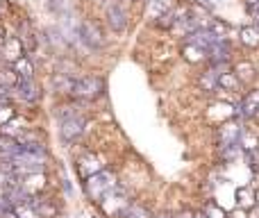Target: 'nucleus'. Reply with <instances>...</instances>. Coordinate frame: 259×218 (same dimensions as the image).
Segmentation results:
<instances>
[{"instance_id": "obj_1", "label": "nucleus", "mask_w": 259, "mask_h": 218, "mask_svg": "<svg viewBox=\"0 0 259 218\" xmlns=\"http://www.w3.org/2000/svg\"><path fill=\"white\" fill-rule=\"evenodd\" d=\"M116 184H118L116 173H114L112 168H103L100 173L87 178L84 182H82V189H84V196L89 198V202H94V205L98 207L100 200H103V198L107 196V193L112 191Z\"/></svg>"}, {"instance_id": "obj_2", "label": "nucleus", "mask_w": 259, "mask_h": 218, "mask_svg": "<svg viewBox=\"0 0 259 218\" xmlns=\"http://www.w3.org/2000/svg\"><path fill=\"white\" fill-rule=\"evenodd\" d=\"M132 205H134V200H132V196H130L127 187L118 182L116 187H114L112 191L103 198V200H100L98 207L107 218H123Z\"/></svg>"}, {"instance_id": "obj_3", "label": "nucleus", "mask_w": 259, "mask_h": 218, "mask_svg": "<svg viewBox=\"0 0 259 218\" xmlns=\"http://www.w3.org/2000/svg\"><path fill=\"white\" fill-rule=\"evenodd\" d=\"M105 94V80L100 75H84L77 77L73 86V98L80 100H98Z\"/></svg>"}, {"instance_id": "obj_4", "label": "nucleus", "mask_w": 259, "mask_h": 218, "mask_svg": "<svg viewBox=\"0 0 259 218\" xmlns=\"http://www.w3.org/2000/svg\"><path fill=\"white\" fill-rule=\"evenodd\" d=\"M87 132V118L84 116H71V118L59 120V141L64 146H73L77 143Z\"/></svg>"}, {"instance_id": "obj_5", "label": "nucleus", "mask_w": 259, "mask_h": 218, "mask_svg": "<svg viewBox=\"0 0 259 218\" xmlns=\"http://www.w3.org/2000/svg\"><path fill=\"white\" fill-rule=\"evenodd\" d=\"M77 36H80V41L89 50H100V48H105V43H107L100 25L94 21H82L80 27H77Z\"/></svg>"}, {"instance_id": "obj_6", "label": "nucleus", "mask_w": 259, "mask_h": 218, "mask_svg": "<svg viewBox=\"0 0 259 218\" xmlns=\"http://www.w3.org/2000/svg\"><path fill=\"white\" fill-rule=\"evenodd\" d=\"M241 134H243V125L239 123V118H230L225 123H221L216 127V141L221 146H234V143L241 141Z\"/></svg>"}, {"instance_id": "obj_7", "label": "nucleus", "mask_w": 259, "mask_h": 218, "mask_svg": "<svg viewBox=\"0 0 259 218\" xmlns=\"http://www.w3.org/2000/svg\"><path fill=\"white\" fill-rule=\"evenodd\" d=\"M103 168H107V164H105L103 157L96 155V152H84V155L75 161V170H77V175H80L82 182H84L87 178H91V175L100 173Z\"/></svg>"}, {"instance_id": "obj_8", "label": "nucleus", "mask_w": 259, "mask_h": 218, "mask_svg": "<svg viewBox=\"0 0 259 218\" xmlns=\"http://www.w3.org/2000/svg\"><path fill=\"white\" fill-rule=\"evenodd\" d=\"M18 184L23 191L30 196H41L48 189V175L46 173H30V175H18Z\"/></svg>"}, {"instance_id": "obj_9", "label": "nucleus", "mask_w": 259, "mask_h": 218, "mask_svg": "<svg viewBox=\"0 0 259 218\" xmlns=\"http://www.w3.org/2000/svg\"><path fill=\"white\" fill-rule=\"evenodd\" d=\"M14 94L27 105H34L41 100V84H36V80H18L14 86Z\"/></svg>"}, {"instance_id": "obj_10", "label": "nucleus", "mask_w": 259, "mask_h": 218, "mask_svg": "<svg viewBox=\"0 0 259 218\" xmlns=\"http://www.w3.org/2000/svg\"><path fill=\"white\" fill-rule=\"evenodd\" d=\"M105 18H107V25H109V30H112V32H125V27H127V12L118 3L107 5V9H105Z\"/></svg>"}, {"instance_id": "obj_11", "label": "nucleus", "mask_w": 259, "mask_h": 218, "mask_svg": "<svg viewBox=\"0 0 259 218\" xmlns=\"http://www.w3.org/2000/svg\"><path fill=\"white\" fill-rule=\"evenodd\" d=\"M237 114L241 116V118H248V120L259 118V89H252L243 96L239 107H237Z\"/></svg>"}, {"instance_id": "obj_12", "label": "nucleus", "mask_w": 259, "mask_h": 218, "mask_svg": "<svg viewBox=\"0 0 259 218\" xmlns=\"http://www.w3.org/2000/svg\"><path fill=\"white\" fill-rule=\"evenodd\" d=\"M0 55H3L9 64H14V62H18L21 57H25V46H23V41L18 39V36H7L5 43H3Z\"/></svg>"}, {"instance_id": "obj_13", "label": "nucleus", "mask_w": 259, "mask_h": 218, "mask_svg": "<svg viewBox=\"0 0 259 218\" xmlns=\"http://www.w3.org/2000/svg\"><path fill=\"white\" fill-rule=\"evenodd\" d=\"M182 57L187 59L189 64H198V62H209V50L202 48L200 43H196V41H187V43L182 46Z\"/></svg>"}, {"instance_id": "obj_14", "label": "nucleus", "mask_w": 259, "mask_h": 218, "mask_svg": "<svg viewBox=\"0 0 259 218\" xmlns=\"http://www.w3.org/2000/svg\"><path fill=\"white\" fill-rule=\"evenodd\" d=\"M237 207L250 211L257 207V189L250 187V184H243V187H237Z\"/></svg>"}, {"instance_id": "obj_15", "label": "nucleus", "mask_w": 259, "mask_h": 218, "mask_svg": "<svg viewBox=\"0 0 259 218\" xmlns=\"http://www.w3.org/2000/svg\"><path fill=\"white\" fill-rule=\"evenodd\" d=\"M50 86H53L55 94H68L73 96V86H75V77L71 73H55L50 77Z\"/></svg>"}, {"instance_id": "obj_16", "label": "nucleus", "mask_w": 259, "mask_h": 218, "mask_svg": "<svg viewBox=\"0 0 259 218\" xmlns=\"http://www.w3.org/2000/svg\"><path fill=\"white\" fill-rule=\"evenodd\" d=\"M32 205L36 207V211L41 214V218H57V202H55L53 198H48L46 193L32 196Z\"/></svg>"}, {"instance_id": "obj_17", "label": "nucleus", "mask_w": 259, "mask_h": 218, "mask_svg": "<svg viewBox=\"0 0 259 218\" xmlns=\"http://www.w3.org/2000/svg\"><path fill=\"white\" fill-rule=\"evenodd\" d=\"M27 129V123L23 118H18V116H14L12 120H7L5 125H0V134H5V137H12V139H18L23 132Z\"/></svg>"}, {"instance_id": "obj_18", "label": "nucleus", "mask_w": 259, "mask_h": 218, "mask_svg": "<svg viewBox=\"0 0 259 218\" xmlns=\"http://www.w3.org/2000/svg\"><path fill=\"white\" fill-rule=\"evenodd\" d=\"M12 68L18 75V80H34V64L30 57H21L18 62L12 64Z\"/></svg>"}, {"instance_id": "obj_19", "label": "nucleus", "mask_w": 259, "mask_h": 218, "mask_svg": "<svg viewBox=\"0 0 259 218\" xmlns=\"http://www.w3.org/2000/svg\"><path fill=\"white\" fill-rule=\"evenodd\" d=\"M173 5H175V0H150L148 3V14H150L152 21H157L159 16L173 12Z\"/></svg>"}, {"instance_id": "obj_20", "label": "nucleus", "mask_w": 259, "mask_h": 218, "mask_svg": "<svg viewBox=\"0 0 259 218\" xmlns=\"http://www.w3.org/2000/svg\"><path fill=\"white\" fill-rule=\"evenodd\" d=\"M239 41L248 48H257L259 46V25H243L239 30Z\"/></svg>"}, {"instance_id": "obj_21", "label": "nucleus", "mask_w": 259, "mask_h": 218, "mask_svg": "<svg viewBox=\"0 0 259 218\" xmlns=\"http://www.w3.org/2000/svg\"><path fill=\"white\" fill-rule=\"evenodd\" d=\"M200 211L205 214V218H228V211H225L223 207L214 200V198H211V200H207L205 205H202Z\"/></svg>"}, {"instance_id": "obj_22", "label": "nucleus", "mask_w": 259, "mask_h": 218, "mask_svg": "<svg viewBox=\"0 0 259 218\" xmlns=\"http://www.w3.org/2000/svg\"><path fill=\"white\" fill-rule=\"evenodd\" d=\"M241 86L239 77L234 73H219V89H225V91H237Z\"/></svg>"}, {"instance_id": "obj_23", "label": "nucleus", "mask_w": 259, "mask_h": 218, "mask_svg": "<svg viewBox=\"0 0 259 218\" xmlns=\"http://www.w3.org/2000/svg\"><path fill=\"white\" fill-rule=\"evenodd\" d=\"M241 148L246 152H255V150H259V137L252 129H243V134H241Z\"/></svg>"}, {"instance_id": "obj_24", "label": "nucleus", "mask_w": 259, "mask_h": 218, "mask_svg": "<svg viewBox=\"0 0 259 218\" xmlns=\"http://www.w3.org/2000/svg\"><path fill=\"white\" fill-rule=\"evenodd\" d=\"M200 86L207 91V94L216 91V89H219V73H216L214 68H209V71H207L205 75L200 77Z\"/></svg>"}, {"instance_id": "obj_25", "label": "nucleus", "mask_w": 259, "mask_h": 218, "mask_svg": "<svg viewBox=\"0 0 259 218\" xmlns=\"http://www.w3.org/2000/svg\"><path fill=\"white\" fill-rule=\"evenodd\" d=\"M234 75L239 77V82H250L255 77V66L248 62H241L237 68H234Z\"/></svg>"}, {"instance_id": "obj_26", "label": "nucleus", "mask_w": 259, "mask_h": 218, "mask_svg": "<svg viewBox=\"0 0 259 218\" xmlns=\"http://www.w3.org/2000/svg\"><path fill=\"white\" fill-rule=\"evenodd\" d=\"M123 218H152V214L148 211V207H143V205H139V202H134V205L130 207L127 214L123 216Z\"/></svg>"}, {"instance_id": "obj_27", "label": "nucleus", "mask_w": 259, "mask_h": 218, "mask_svg": "<svg viewBox=\"0 0 259 218\" xmlns=\"http://www.w3.org/2000/svg\"><path fill=\"white\" fill-rule=\"evenodd\" d=\"M228 218H248V211L241 209V207H234V209L228 211Z\"/></svg>"}, {"instance_id": "obj_28", "label": "nucleus", "mask_w": 259, "mask_h": 218, "mask_svg": "<svg viewBox=\"0 0 259 218\" xmlns=\"http://www.w3.org/2000/svg\"><path fill=\"white\" fill-rule=\"evenodd\" d=\"M196 216V211H191V209H180L178 214H173V218H193Z\"/></svg>"}, {"instance_id": "obj_29", "label": "nucleus", "mask_w": 259, "mask_h": 218, "mask_svg": "<svg viewBox=\"0 0 259 218\" xmlns=\"http://www.w3.org/2000/svg\"><path fill=\"white\" fill-rule=\"evenodd\" d=\"M246 9L248 12H255V9H259V0H246Z\"/></svg>"}, {"instance_id": "obj_30", "label": "nucleus", "mask_w": 259, "mask_h": 218, "mask_svg": "<svg viewBox=\"0 0 259 218\" xmlns=\"http://www.w3.org/2000/svg\"><path fill=\"white\" fill-rule=\"evenodd\" d=\"M152 218H173V214L170 211H159V214H155Z\"/></svg>"}, {"instance_id": "obj_31", "label": "nucleus", "mask_w": 259, "mask_h": 218, "mask_svg": "<svg viewBox=\"0 0 259 218\" xmlns=\"http://www.w3.org/2000/svg\"><path fill=\"white\" fill-rule=\"evenodd\" d=\"M248 218H259V205L255 207V209H250V211H248Z\"/></svg>"}, {"instance_id": "obj_32", "label": "nucleus", "mask_w": 259, "mask_h": 218, "mask_svg": "<svg viewBox=\"0 0 259 218\" xmlns=\"http://www.w3.org/2000/svg\"><path fill=\"white\" fill-rule=\"evenodd\" d=\"M5 39H7V36H5V30H3V27H0V50H3V43H5Z\"/></svg>"}, {"instance_id": "obj_33", "label": "nucleus", "mask_w": 259, "mask_h": 218, "mask_svg": "<svg viewBox=\"0 0 259 218\" xmlns=\"http://www.w3.org/2000/svg\"><path fill=\"white\" fill-rule=\"evenodd\" d=\"M193 218H205V214H202V211H196V216Z\"/></svg>"}]
</instances>
